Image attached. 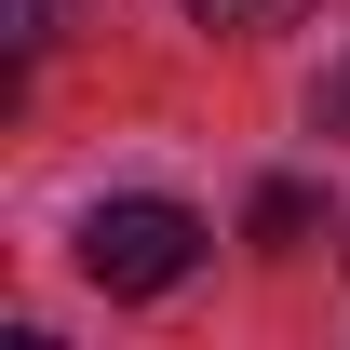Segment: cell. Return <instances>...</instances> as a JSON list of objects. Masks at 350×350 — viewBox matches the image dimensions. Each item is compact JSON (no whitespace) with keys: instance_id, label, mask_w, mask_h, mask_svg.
Listing matches in <instances>:
<instances>
[{"instance_id":"cell-4","label":"cell","mask_w":350,"mask_h":350,"mask_svg":"<svg viewBox=\"0 0 350 350\" xmlns=\"http://www.w3.org/2000/svg\"><path fill=\"white\" fill-rule=\"evenodd\" d=\"M54 27H68V0H14V68H27V54L54 41Z\"/></svg>"},{"instance_id":"cell-5","label":"cell","mask_w":350,"mask_h":350,"mask_svg":"<svg viewBox=\"0 0 350 350\" xmlns=\"http://www.w3.org/2000/svg\"><path fill=\"white\" fill-rule=\"evenodd\" d=\"M323 122H337V135H350V68H337V81H323Z\"/></svg>"},{"instance_id":"cell-3","label":"cell","mask_w":350,"mask_h":350,"mask_svg":"<svg viewBox=\"0 0 350 350\" xmlns=\"http://www.w3.org/2000/svg\"><path fill=\"white\" fill-rule=\"evenodd\" d=\"M175 14H189V27H283L297 0H175Z\"/></svg>"},{"instance_id":"cell-2","label":"cell","mask_w":350,"mask_h":350,"mask_svg":"<svg viewBox=\"0 0 350 350\" xmlns=\"http://www.w3.org/2000/svg\"><path fill=\"white\" fill-rule=\"evenodd\" d=\"M256 243H310V189H297V175L256 189Z\"/></svg>"},{"instance_id":"cell-1","label":"cell","mask_w":350,"mask_h":350,"mask_svg":"<svg viewBox=\"0 0 350 350\" xmlns=\"http://www.w3.org/2000/svg\"><path fill=\"white\" fill-rule=\"evenodd\" d=\"M202 243H216V229L189 216V202H148V189H135V202H94L81 216V283L94 297H175V283L202 269Z\"/></svg>"}]
</instances>
